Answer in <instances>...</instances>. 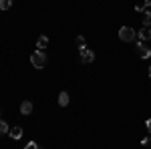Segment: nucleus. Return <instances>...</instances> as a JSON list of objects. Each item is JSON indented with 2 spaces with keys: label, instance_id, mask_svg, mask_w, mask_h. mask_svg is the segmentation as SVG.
Here are the masks:
<instances>
[{
  "label": "nucleus",
  "instance_id": "obj_1",
  "mask_svg": "<svg viewBox=\"0 0 151 149\" xmlns=\"http://www.w3.org/2000/svg\"><path fill=\"white\" fill-rule=\"evenodd\" d=\"M119 38H121L123 42H133V40L137 38V32H135L131 26H121V28H119Z\"/></svg>",
  "mask_w": 151,
  "mask_h": 149
},
{
  "label": "nucleus",
  "instance_id": "obj_2",
  "mask_svg": "<svg viewBox=\"0 0 151 149\" xmlns=\"http://www.w3.org/2000/svg\"><path fill=\"white\" fill-rule=\"evenodd\" d=\"M30 63H32V67H36V69H45L47 67V55L42 50H36V53H32V57H30Z\"/></svg>",
  "mask_w": 151,
  "mask_h": 149
},
{
  "label": "nucleus",
  "instance_id": "obj_3",
  "mask_svg": "<svg viewBox=\"0 0 151 149\" xmlns=\"http://www.w3.org/2000/svg\"><path fill=\"white\" fill-rule=\"evenodd\" d=\"M81 60H83V63H93V60H95V53L91 50V48L83 46V48H81Z\"/></svg>",
  "mask_w": 151,
  "mask_h": 149
},
{
  "label": "nucleus",
  "instance_id": "obj_4",
  "mask_svg": "<svg viewBox=\"0 0 151 149\" xmlns=\"http://www.w3.org/2000/svg\"><path fill=\"white\" fill-rule=\"evenodd\" d=\"M139 40H151V26H143L139 32H137Z\"/></svg>",
  "mask_w": 151,
  "mask_h": 149
},
{
  "label": "nucleus",
  "instance_id": "obj_5",
  "mask_svg": "<svg viewBox=\"0 0 151 149\" xmlns=\"http://www.w3.org/2000/svg\"><path fill=\"white\" fill-rule=\"evenodd\" d=\"M137 53H139L141 58H149V57H151V50H149L145 45H143V42H137Z\"/></svg>",
  "mask_w": 151,
  "mask_h": 149
},
{
  "label": "nucleus",
  "instance_id": "obj_6",
  "mask_svg": "<svg viewBox=\"0 0 151 149\" xmlns=\"http://www.w3.org/2000/svg\"><path fill=\"white\" fill-rule=\"evenodd\" d=\"M20 113L22 115H30L32 113V103H30V101H22V105H20Z\"/></svg>",
  "mask_w": 151,
  "mask_h": 149
},
{
  "label": "nucleus",
  "instance_id": "obj_7",
  "mask_svg": "<svg viewBox=\"0 0 151 149\" xmlns=\"http://www.w3.org/2000/svg\"><path fill=\"white\" fill-rule=\"evenodd\" d=\"M8 135H10L12 139H20V137H22V127H10Z\"/></svg>",
  "mask_w": 151,
  "mask_h": 149
},
{
  "label": "nucleus",
  "instance_id": "obj_8",
  "mask_svg": "<svg viewBox=\"0 0 151 149\" xmlns=\"http://www.w3.org/2000/svg\"><path fill=\"white\" fill-rule=\"evenodd\" d=\"M36 46H38V50H45L48 46V36H38V40H36Z\"/></svg>",
  "mask_w": 151,
  "mask_h": 149
},
{
  "label": "nucleus",
  "instance_id": "obj_9",
  "mask_svg": "<svg viewBox=\"0 0 151 149\" xmlns=\"http://www.w3.org/2000/svg\"><path fill=\"white\" fill-rule=\"evenodd\" d=\"M58 105H60V107H67V105H69V93H60V95H58Z\"/></svg>",
  "mask_w": 151,
  "mask_h": 149
},
{
  "label": "nucleus",
  "instance_id": "obj_10",
  "mask_svg": "<svg viewBox=\"0 0 151 149\" xmlns=\"http://www.w3.org/2000/svg\"><path fill=\"white\" fill-rule=\"evenodd\" d=\"M143 26H151V10H145V16H143Z\"/></svg>",
  "mask_w": 151,
  "mask_h": 149
},
{
  "label": "nucleus",
  "instance_id": "obj_11",
  "mask_svg": "<svg viewBox=\"0 0 151 149\" xmlns=\"http://www.w3.org/2000/svg\"><path fill=\"white\" fill-rule=\"evenodd\" d=\"M12 6V0H0V10H8Z\"/></svg>",
  "mask_w": 151,
  "mask_h": 149
},
{
  "label": "nucleus",
  "instance_id": "obj_12",
  "mask_svg": "<svg viewBox=\"0 0 151 149\" xmlns=\"http://www.w3.org/2000/svg\"><path fill=\"white\" fill-rule=\"evenodd\" d=\"M8 131H10V127L6 125V123H2V121H0V135H4V133H8Z\"/></svg>",
  "mask_w": 151,
  "mask_h": 149
},
{
  "label": "nucleus",
  "instance_id": "obj_13",
  "mask_svg": "<svg viewBox=\"0 0 151 149\" xmlns=\"http://www.w3.org/2000/svg\"><path fill=\"white\" fill-rule=\"evenodd\" d=\"M75 42H77L79 48H83V46H85V36H77V40H75Z\"/></svg>",
  "mask_w": 151,
  "mask_h": 149
},
{
  "label": "nucleus",
  "instance_id": "obj_14",
  "mask_svg": "<svg viewBox=\"0 0 151 149\" xmlns=\"http://www.w3.org/2000/svg\"><path fill=\"white\" fill-rule=\"evenodd\" d=\"M147 8H145V4H139V6H135V12H145Z\"/></svg>",
  "mask_w": 151,
  "mask_h": 149
},
{
  "label": "nucleus",
  "instance_id": "obj_15",
  "mask_svg": "<svg viewBox=\"0 0 151 149\" xmlns=\"http://www.w3.org/2000/svg\"><path fill=\"white\" fill-rule=\"evenodd\" d=\"M24 149H38V147H36V143H35V141H30V143H28V145H26Z\"/></svg>",
  "mask_w": 151,
  "mask_h": 149
},
{
  "label": "nucleus",
  "instance_id": "obj_16",
  "mask_svg": "<svg viewBox=\"0 0 151 149\" xmlns=\"http://www.w3.org/2000/svg\"><path fill=\"white\" fill-rule=\"evenodd\" d=\"M145 127H147V131L151 133V119H147V121H145Z\"/></svg>",
  "mask_w": 151,
  "mask_h": 149
},
{
  "label": "nucleus",
  "instance_id": "obj_17",
  "mask_svg": "<svg viewBox=\"0 0 151 149\" xmlns=\"http://www.w3.org/2000/svg\"><path fill=\"white\" fill-rule=\"evenodd\" d=\"M145 8H151V0H145Z\"/></svg>",
  "mask_w": 151,
  "mask_h": 149
},
{
  "label": "nucleus",
  "instance_id": "obj_18",
  "mask_svg": "<svg viewBox=\"0 0 151 149\" xmlns=\"http://www.w3.org/2000/svg\"><path fill=\"white\" fill-rule=\"evenodd\" d=\"M149 77H151V67H149Z\"/></svg>",
  "mask_w": 151,
  "mask_h": 149
},
{
  "label": "nucleus",
  "instance_id": "obj_19",
  "mask_svg": "<svg viewBox=\"0 0 151 149\" xmlns=\"http://www.w3.org/2000/svg\"><path fill=\"white\" fill-rule=\"evenodd\" d=\"M0 113H2V111H0Z\"/></svg>",
  "mask_w": 151,
  "mask_h": 149
}]
</instances>
